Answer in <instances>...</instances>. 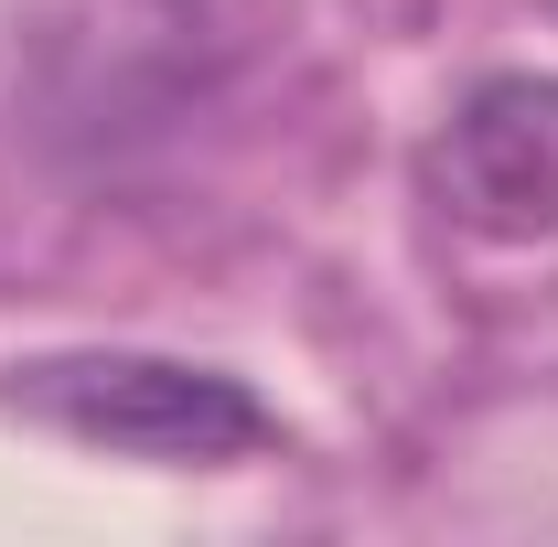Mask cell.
Returning <instances> with one entry per match:
<instances>
[{"label": "cell", "mask_w": 558, "mask_h": 547, "mask_svg": "<svg viewBox=\"0 0 558 547\" xmlns=\"http://www.w3.org/2000/svg\"><path fill=\"white\" fill-rule=\"evenodd\" d=\"M11 409L65 429L86 451H130V462H258L279 418L215 376V365H172V354H44L11 365Z\"/></svg>", "instance_id": "6da1fadb"}, {"label": "cell", "mask_w": 558, "mask_h": 547, "mask_svg": "<svg viewBox=\"0 0 558 547\" xmlns=\"http://www.w3.org/2000/svg\"><path fill=\"white\" fill-rule=\"evenodd\" d=\"M429 194L494 247L558 236V75H484L429 139Z\"/></svg>", "instance_id": "7a4b0ae2"}]
</instances>
